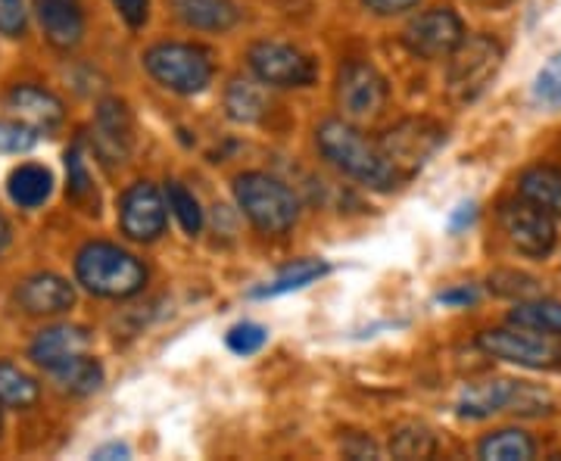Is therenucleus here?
Masks as SVG:
<instances>
[{
  "instance_id": "obj_1",
  "label": "nucleus",
  "mask_w": 561,
  "mask_h": 461,
  "mask_svg": "<svg viewBox=\"0 0 561 461\" xmlns=\"http://www.w3.org/2000/svg\"><path fill=\"white\" fill-rule=\"evenodd\" d=\"M316 143H319L321 157L337 172L371 187V191H397L402 184L397 172L390 169V162L383 160L378 141H368L353 122H321L319 131H316Z\"/></svg>"
},
{
  "instance_id": "obj_2",
  "label": "nucleus",
  "mask_w": 561,
  "mask_h": 461,
  "mask_svg": "<svg viewBox=\"0 0 561 461\" xmlns=\"http://www.w3.org/2000/svg\"><path fill=\"white\" fill-rule=\"evenodd\" d=\"M79 284L103 300H128L147 287V265L116 243H84L76 256Z\"/></svg>"
},
{
  "instance_id": "obj_3",
  "label": "nucleus",
  "mask_w": 561,
  "mask_h": 461,
  "mask_svg": "<svg viewBox=\"0 0 561 461\" xmlns=\"http://www.w3.org/2000/svg\"><path fill=\"white\" fill-rule=\"evenodd\" d=\"M446 60V94L456 106H468L500 76L505 47L496 35H465Z\"/></svg>"
},
{
  "instance_id": "obj_4",
  "label": "nucleus",
  "mask_w": 561,
  "mask_h": 461,
  "mask_svg": "<svg viewBox=\"0 0 561 461\" xmlns=\"http://www.w3.org/2000/svg\"><path fill=\"white\" fill-rule=\"evenodd\" d=\"M144 69L150 72V79L157 84H162L172 94H181V97L203 94L216 76L209 50H203L197 44H184V41L153 44L144 54Z\"/></svg>"
},
{
  "instance_id": "obj_5",
  "label": "nucleus",
  "mask_w": 561,
  "mask_h": 461,
  "mask_svg": "<svg viewBox=\"0 0 561 461\" xmlns=\"http://www.w3.org/2000/svg\"><path fill=\"white\" fill-rule=\"evenodd\" d=\"M234 200L262 234H287L300 219V200L284 181L265 172H243L234 178Z\"/></svg>"
},
{
  "instance_id": "obj_6",
  "label": "nucleus",
  "mask_w": 561,
  "mask_h": 461,
  "mask_svg": "<svg viewBox=\"0 0 561 461\" xmlns=\"http://www.w3.org/2000/svg\"><path fill=\"white\" fill-rule=\"evenodd\" d=\"M478 346L486 356L527 368V371H559L561 368L559 337H549V334L530 331V327H522V324L483 331L478 337Z\"/></svg>"
},
{
  "instance_id": "obj_7",
  "label": "nucleus",
  "mask_w": 561,
  "mask_h": 461,
  "mask_svg": "<svg viewBox=\"0 0 561 461\" xmlns=\"http://www.w3.org/2000/svg\"><path fill=\"white\" fill-rule=\"evenodd\" d=\"M443 141H446V131L437 122L402 119L400 125H393L383 135L378 147H381L383 160L390 162V169L397 172V178L405 184L427 165V160L440 150Z\"/></svg>"
},
{
  "instance_id": "obj_8",
  "label": "nucleus",
  "mask_w": 561,
  "mask_h": 461,
  "mask_svg": "<svg viewBox=\"0 0 561 461\" xmlns=\"http://www.w3.org/2000/svg\"><path fill=\"white\" fill-rule=\"evenodd\" d=\"M500 224L508 243L527 256V260H546L552 256L559 243V221L546 209L534 206L530 200H508L500 206Z\"/></svg>"
},
{
  "instance_id": "obj_9",
  "label": "nucleus",
  "mask_w": 561,
  "mask_h": 461,
  "mask_svg": "<svg viewBox=\"0 0 561 461\" xmlns=\"http://www.w3.org/2000/svg\"><path fill=\"white\" fill-rule=\"evenodd\" d=\"M390 88L381 72L365 60L343 62L337 72V106L346 122L378 119L387 106Z\"/></svg>"
},
{
  "instance_id": "obj_10",
  "label": "nucleus",
  "mask_w": 561,
  "mask_h": 461,
  "mask_svg": "<svg viewBox=\"0 0 561 461\" xmlns=\"http://www.w3.org/2000/svg\"><path fill=\"white\" fill-rule=\"evenodd\" d=\"M247 62L268 88H306L316 81V62L284 41H260L250 47Z\"/></svg>"
},
{
  "instance_id": "obj_11",
  "label": "nucleus",
  "mask_w": 561,
  "mask_h": 461,
  "mask_svg": "<svg viewBox=\"0 0 561 461\" xmlns=\"http://www.w3.org/2000/svg\"><path fill=\"white\" fill-rule=\"evenodd\" d=\"M402 38L421 60H446L465 38V22L449 7H434L409 22Z\"/></svg>"
},
{
  "instance_id": "obj_12",
  "label": "nucleus",
  "mask_w": 561,
  "mask_h": 461,
  "mask_svg": "<svg viewBox=\"0 0 561 461\" xmlns=\"http://www.w3.org/2000/svg\"><path fill=\"white\" fill-rule=\"evenodd\" d=\"M119 228L128 241L153 243L165 231V197L157 184L138 181L119 200Z\"/></svg>"
},
{
  "instance_id": "obj_13",
  "label": "nucleus",
  "mask_w": 561,
  "mask_h": 461,
  "mask_svg": "<svg viewBox=\"0 0 561 461\" xmlns=\"http://www.w3.org/2000/svg\"><path fill=\"white\" fill-rule=\"evenodd\" d=\"M91 143L94 153L101 157L106 169H116L131 157L135 147V122L128 106L116 97L103 101L94 113V128H91Z\"/></svg>"
},
{
  "instance_id": "obj_14",
  "label": "nucleus",
  "mask_w": 561,
  "mask_h": 461,
  "mask_svg": "<svg viewBox=\"0 0 561 461\" xmlns=\"http://www.w3.org/2000/svg\"><path fill=\"white\" fill-rule=\"evenodd\" d=\"M7 110L10 116L22 125H28L35 135H54L57 128L66 119V110H62V101L57 94H50L47 88H38V84H13L7 91Z\"/></svg>"
},
{
  "instance_id": "obj_15",
  "label": "nucleus",
  "mask_w": 561,
  "mask_h": 461,
  "mask_svg": "<svg viewBox=\"0 0 561 461\" xmlns=\"http://www.w3.org/2000/svg\"><path fill=\"white\" fill-rule=\"evenodd\" d=\"M16 302L25 315L50 319V315H62L76 306V287L54 272H38V275H28L16 287Z\"/></svg>"
},
{
  "instance_id": "obj_16",
  "label": "nucleus",
  "mask_w": 561,
  "mask_h": 461,
  "mask_svg": "<svg viewBox=\"0 0 561 461\" xmlns=\"http://www.w3.org/2000/svg\"><path fill=\"white\" fill-rule=\"evenodd\" d=\"M88 346H91V334L84 327H79V324H54V327H44L38 337L32 341L28 356L38 368L54 371L62 361L88 353Z\"/></svg>"
},
{
  "instance_id": "obj_17",
  "label": "nucleus",
  "mask_w": 561,
  "mask_h": 461,
  "mask_svg": "<svg viewBox=\"0 0 561 461\" xmlns=\"http://www.w3.org/2000/svg\"><path fill=\"white\" fill-rule=\"evenodd\" d=\"M41 32L57 50H72L84 38V10L81 0H35Z\"/></svg>"
},
{
  "instance_id": "obj_18",
  "label": "nucleus",
  "mask_w": 561,
  "mask_h": 461,
  "mask_svg": "<svg viewBox=\"0 0 561 461\" xmlns=\"http://www.w3.org/2000/svg\"><path fill=\"white\" fill-rule=\"evenodd\" d=\"M172 10L187 28L221 35L241 22V7L234 0H172Z\"/></svg>"
},
{
  "instance_id": "obj_19",
  "label": "nucleus",
  "mask_w": 561,
  "mask_h": 461,
  "mask_svg": "<svg viewBox=\"0 0 561 461\" xmlns=\"http://www.w3.org/2000/svg\"><path fill=\"white\" fill-rule=\"evenodd\" d=\"M515 387H518V381H508V378L471 383L461 393L459 415L461 418H471V422H481V418H490V415L508 412L512 396H515Z\"/></svg>"
},
{
  "instance_id": "obj_20",
  "label": "nucleus",
  "mask_w": 561,
  "mask_h": 461,
  "mask_svg": "<svg viewBox=\"0 0 561 461\" xmlns=\"http://www.w3.org/2000/svg\"><path fill=\"white\" fill-rule=\"evenodd\" d=\"M518 197L546 209L561 219V169L559 165H534L518 178Z\"/></svg>"
},
{
  "instance_id": "obj_21",
  "label": "nucleus",
  "mask_w": 561,
  "mask_h": 461,
  "mask_svg": "<svg viewBox=\"0 0 561 461\" xmlns=\"http://www.w3.org/2000/svg\"><path fill=\"white\" fill-rule=\"evenodd\" d=\"M47 374L54 378L57 390L69 393V396H91V393H98L103 387L101 361L91 359L88 353H81L76 359L62 361V365H57V368L47 371Z\"/></svg>"
},
{
  "instance_id": "obj_22",
  "label": "nucleus",
  "mask_w": 561,
  "mask_h": 461,
  "mask_svg": "<svg viewBox=\"0 0 561 461\" xmlns=\"http://www.w3.org/2000/svg\"><path fill=\"white\" fill-rule=\"evenodd\" d=\"M225 113L234 122H260L268 113V94L262 91V81L250 79H231V84L225 88Z\"/></svg>"
},
{
  "instance_id": "obj_23",
  "label": "nucleus",
  "mask_w": 561,
  "mask_h": 461,
  "mask_svg": "<svg viewBox=\"0 0 561 461\" xmlns=\"http://www.w3.org/2000/svg\"><path fill=\"white\" fill-rule=\"evenodd\" d=\"M50 191H54V175L38 162H25L10 175V200L22 209H38L50 197Z\"/></svg>"
},
{
  "instance_id": "obj_24",
  "label": "nucleus",
  "mask_w": 561,
  "mask_h": 461,
  "mask_svg": "<svg viewBox=\"0 0 561 461\" xmlns=\"http://www.w3.org/2000/svg\"><path fill=\"white\" fill-rule=\"evenodd\" d=\"M478 456L486 461H527L537 456V442L518 427H505V430L483 437Z\"/></svg>"
},
{
  "instance_id": "obj_25",
  "label": "nucleus",
  "mask_w": 561,
  "mask_h": 461,
  "mask_svg": "<svg viewBox=\"0 0 561 461\" xmlns=\"http://www.w3.org/2000/svg\"><path fill=\"white\" fill-rule=\"evenodd\" d=\"M508 324H522V327H530V331H540V334L561 341V302L546 300V297L515 302V309L508 312Z\"/></svg>"
},
{
  "instance_id": "obj_26",
  "label": "nucleus",
  "mask_w": 561,
  "mask_h": 461,
  "mask_svg": "<svg viewBox=\"0 0 561 461\" xmlns=\"http://www.w3.org/2000/svg\"><path fill=\"white\" fill-rule=\"evenodd\" d=\"M41 400V383L16 368L13 361L0 359V405L3 408H32Z\"/></svg>"
},
{
  "instance_id": "obj_27",
  "label": "nucleus",
  "mask_w": 561,
  "mask_h": 461,
  "mask_svg": "<svg viewBox=\"0 0 561 461\" xmlns=\"http://www.w3.org/2000/svg\"><path fill=\"white\" fill-rule=\"evenodd\" d=\"M328 275V265L319 260H306L297 262L294 268H287L284 275H278L272 284H265L260 290H253L256 300H265V297H284V293H294V290H302L309 284H316L319 278Z\"/></svg>"
},
{
  "instance_id": "obj_28",
  "label": "nucleus",
  "mask_w": 561,
  "mask_h": 461,
  "mask_svg": "<svg viewBox=\"0 0 561 461\" xmlns=\"http://www.w3.org/2000/svg\"><path fill=\"white\" fill-rule=\"evenodd\" d=\"M165 200H169V209L175 212V219L184 228V234H191V238H197L203 231V209L201 200L181 184V181H169V187H165Z\"/></svg>"
},
{
  "instance_id": "obj_29",
  "label": "nucleus",
  "mask_w": 561,
  "mask_h": 461,
  "mask_svg": "<svg viewBox=\"0 0 561 461\" xmlns=\"http://www.w3.org/2000/svg\"><path fill=\"white\" fill-rule=\"evenodd\" d=\"M390 452L397 459H431L437 452V440L427 427H419V424H409V427H400L390 440Z\"/></svg>"
},
{
  "instance_id": "obj_30",
  "label": "nucleus",
  "mask_w": 561,
  "mask_h": 461,
  "mask_svg": "<svg viewBox=\"0 0 561 461\" xmlns=\"http://www.w3.org/2000/svg\"><path fill=\"white\" fill-rule=\"evenodd\" d=\"M490 290L496 293V297H505V300H530V297H540L542 287L537 278H530V275H524V272H512V268H505V272H493L490 275Z\"/></svg>"
},
{
  "instance_id": "obj_31",
  "label": "nucleus",
  "mask_w": 561,
  "mask_h": 461,
  "mask_svg": "<svg viewBox=\"0 0 561 461\" xmlns=\"http://www.w3.org/2000/svg\"><path fill=\"white\" fill-rule=\"evenodd\" d=\"M534 101L559 110L561 106V54H556L552 60L542 66V72L534 81Z\"/></svg>"
},
{
  "instance_id": "obj_32",
  "label": "nucleus",
  "mask_w": 561,
  "mask_h": 461,
  "mask_svg": "<svg viewBox=\"0 0 561 461\" xmlns=\"http://www.w3.org/2000/svg\"><path fill=\"white\" fill-rule=\"evenodd\" d=\"M38 135L16 119H0V153H28Z\"/></svg>"
},
{
  "instance_id": "obj_33",
  "label": "nucleus",
  "mask_w": 561,
  "mask_h": 461,
  "mask_svg": "<svg viewBox=\"0 0 561 461\" xmlns=\"http://www.w3.org/2000/svg\"><path fill=\"white\" fill-rule=\"evenodd\" d=\"M66 169H69V197L76 203H84L94 194V187H91V175L81 160V143H72V150L66 153Z\"/></svg>"
},
{
  "instance_id": "obj_34",
  "label": "nucleus",
  "mask_w": 561,
  "mask_h": 461,
  "mask_svg": "<svg viewBox=\"0 0 561 461\" xmlns=\"http://www.w3.org/2000/svg\"><path fill=\"white\" fill-rule=\"evenodd\" d=\"M262 346H265V327H260V324L243 321V324L228 331V349L238 353V356H253V353H260Z\"/></svg>"
},
{
  "instance_id": "obj_35",
  "label": "nucleus",
  "mask_w": 561,
  "mask_h": 461,
  "mask_svg": "<svg viewBox=\"0 0 561 461\" xmlns=\"http://www.w3.org/2000/svg\"><path fill=\"white\" fill-rule=\"evenodd\" d=\"M28 25V10L22 0H0V35L7 38H22Z\"/></svg>"
},
{
  "instance_id": "obj_36",
  "label": "nucleus",
  "mask_w": 561,
  "mask_h": 461,
  "mask_svg": "<svg viewBox=\"0 0 561 461\" xmlns=\"http://www.w3.org/2000/svg\"><path fill=\"white\" fill-rule=\"evenodd\" d=\"M113 7L119 10V16L128 28H140L150 16V0H113Z\"/></svg>"
},
{
  "instance_id": "obj_37",
  "label": "nucleus",
  "mask_w": 561,
  "mask_h": 461,
  "mask_svg": "<svg viewBox=\"0 0 561 461\" xmlns=\"http://www.w3.org/2000/svg\"><path fill=\"white\" fill-rule=\"evenodd\" d=\"M365 10H371L375 16H400V13H409L415 10L421 0H362Z\"/></svg>"
},
{
  "instance_id": "obj_38",
  "label": "nucleus",
  "mask_w": 561,
  "mask_h": 461,
  "mask_svg": "<svg viewBox=\"0 0 561 461\" xmlns=\"http://www.w3.org/2000/svg\"><path fill=\"white\" fill-rule=\"evenodd\" d=\"M474 300H478V290L471 284H461L456 290L440 293V302H446V306H474Z\"/></svg>"
},
{
  "instance_id": "obj_39",
  "label": "nucleus",
  "mask_w": 561,
  "mask_h": 461,
  "mask_svg": "<svg viewBox=\"0 0 561 461\" xmlns=\"http://www.w3.org/2000/svg\"><path fill=\"white\" fill-rule=\"evenodd\" d=\"M474 216H478V206H474V203H461L459 209L453 212V219H449V228H453V231H461L465 224L474 221Z\"/></svg>"
},
{
  "instance_id": "obj_40",
  "label": "nucleus",
  "mask_w": 561,
  "mask_h": 461,
  "mask_svg": "<svg viewBox=\"0 0 561 461\" xmlns=\"http://www.w3.org/2000/svg\"><path fill=\"white\" fill-rule=\"evenodd\" d=\"M94 459H128V446L122 442H113V446H103L94 452Z\"/></svg>"
},
{
  "instance_id": "obj_41",
  "label": "nucleus",
  "mask_w": 561,
  "mask_h": 461,
  "mask_svg": "<svg viewBox=\"0 0 561 461\" xmlns=\"http://www.w3.org/2000/svg\"><path fill=\"white\" fill-rule=\"evenodd\" d=\"M10 238H13V231H10V221L3 219V212H0V253L10 246Z\"/></svg>"
},
{
  "instance_id": "obj_42",
  "label": "nucleus",
  "mask_w": 561,
  "mask_h": 461,
  "mask_svg": "<svg viewBox=\"0 0 561 461\" xmlns=\"http://www.w3.org/2000/svg\"><path fill=\"white\" fill-rule=\"evenodd\" d=\"M478 3H486V7H502V3H508V0H478Z\"/></svg>"
},
{
  "instance_id": "obj_43",
  "label": "nucleus",
  "mask_w": 561,
  "mask_h": 461,
  "mask_svg": "<svg viewBox=\"0 0 561 461\" xmlns=\"http://www.w3.org/2000/svg\"><path fill=\"white\" fill-rule=\"evenodd\" d=\"M0 430H3V405H0Z\"/></svg>"
}]
</instances>
